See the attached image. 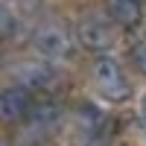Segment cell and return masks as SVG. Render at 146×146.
<instances>
[{
	"mask_svg": "<svg viewBox=\"0 0 146 146\" xmlns=\"http://www.w3.org/2000/svg\"><path fill=\"white\" fill-rule=\"evenodd\" d=\"M91 82H94L96 94H100L102 100H108V102H126V100H131V94H135L129 73L123 70V64H120L111 53H102V56L94 58Z\"/></svg>",
	"mask_w": 146,
	"mask_h": 146,
	"instance_id": "cell-1",
	"label": "cell"
},
{
	"mask_svg": "<svg viewBox=\"0 0 146 146\" xmlns=\"http://www.w3.org/2000/svg\"><path fill=\"white\" fill-rule=\"evenodd\" d=\"M117 23L111 18H102V15H82L76 21V41L85 47L88 53L94 56H102V53H111L114 44H117Z\"/></svg>",
	"mask_w": 146,
	"mask_h": 146,
	"instance_id": "cell-2",
	"label": "cell"
},
{
	"mask_svg": "<svg viewBox=\"0 0 146 146\" xmlns=\"http://www.w3.org/2000/svg\"><path fill=\"white\" fill-rule=\"evenodd\" d=\"M73 38H70V32L64 27L50 21V23H41L32 32V50L38 56H44V58H50V62H62V58H67L73 53Z\"/></svg>",
	"mask_w": 146,
	"mask_h": 146,
	"instance_id": "cell-3",
	"label": "cell"
},
{
	"mask_svg": "<svg viewBox=\"0 0 146 146\" xmlns=\"http://www.w3.org/2000/svg\"><path fill=\"white\" fill-rule=\"evenodd\" d=\"M32 91L27 88V85L21 82H12L3 88V94H0V117H3L6 126H15V123H23V120L29 117L32 111Z\"/></svg>",
	"mask_w": 146,
	"mask_h": 146,
	"instance_id": "cell-4",
	"label": "cell"
},
{
	"mask_svg": "<svg viewBox=\"0 0 146 146\" xmlns=\"http://www.w3.org/2000/svg\"><path fill=\"white\" fill-rule=\"evenodd\" d=\"M12 73H15V82L27 85L29 91H50L58 82L56 62H50V58H44V56L38 58V62H21Z\"/></svg>",
	"mask_w": 146,
	"mask_h": 146,
	"instance_id": "cell-5",
	"label": "cell"
},
{
	"mask_svg": "<svg viewBox=\"0 0 146 146\" xmlns=\"http://www.w3.org/2000/svg\"><path fill=\"white\" fill-rule=\"evenodd\" d=\"M102 9L120 29L131 32L143 23V3L140 0H102Z\"/></svg>",
	"mask_w": 146,
	"mask_h": 146,
	"instance_id": "cell-6",
	"label": "cell"
},
{
	"mask_svg": "<svg viewBox=\"0 0 146 146\" xmlns=\"http://www.w3.org/2000/svg\"><path fill=\"white\" fill-rule=\"evenodd\" d=\"M62 117H64L62 102L53 100V96H47V100H35L32 111H29V117H27V123L47 135V131H53L58 123H62Z\"/></svg>",
	"mask_w": 146,
	"mask_h": 146,
	"instance_id": "cell-7",
	"label": "cell"
},
{
	"mask_svg": "<svg viewBox=\"0 0 146 146\" xmlns=\"http://www.w3.org/2000/svg\"><path fill=\"white\" fill-rule=\"evenodd\" d=\"M76 123L82 129V135H100V131H111V117H108L105 108H100L96 102L85 100L76 105Z\"/></svg>",
	"mask_w": 146,
	"mask_h": 146,
	"instance_id": "cell-8",
	"label": "cell"
},
{
	"mask_svg": "<svg viewBox=\"0 0 146 146\" xmlns=\"http://www.w3.org/2000/svg\"><path fill=\"white\" fill-rule=\"evenodd\" d=\"M21 21H23V15H21V12H18V9L6 0L3 9H0V32H3V41H12V38L18 35Z\"/></svg>",
	"mask_w": 146,
	"mask_h": 146,
	"instance_id": "cell-9",
	"label": "cell"
},
{
	"mask_svg": "<svg viewBox=\"0 0 146 146\" xmlns=\"http://www.w3.org/2000/svg\"><path fill=\"white\" fill-rule=\"evenodd\" d=\"M126 58H129V64L135 67L140 76H146V41H143V38H137V41H131V44H129Z\"/></svg>",
	"mask_w": 146,
	"mask_h": 146,
	"instance_id": "cell-10",
	"label": "cell"
},
{
	"mask_svg": "<svg viewBox=\"0 0 146 146\" xmlns=\"http://www.w3.org/2000/svg\"><path fill=\"white\" fill-rule=\"evenodd\" d=\"M140 120H143V126H146V96H143V102H140Z\"/></svg>",
	"mask_w": 146,
	"mask_h": 146,
	"instance_id": "cell-11",
	"label": "cell"
}]
</instances>
